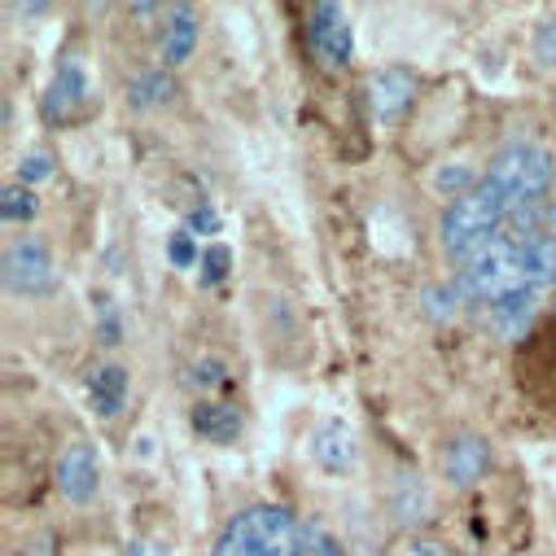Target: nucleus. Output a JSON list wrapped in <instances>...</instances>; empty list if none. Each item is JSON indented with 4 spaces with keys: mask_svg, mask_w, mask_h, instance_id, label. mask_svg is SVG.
I'll return each instance as SVG.
<instances>
[{
    "mask_svg": "<svg viewBox=\"0 0 556 556\" xmlns=\"http://www.w3.org/2000/svg\"><path fill=\"white\" fill-rule=\"evenodd\" d=\"M534 58L556 71V14H547V18L534 27Z\"/></svg>",
    "mask_w": 556,
    "mask_h": 556,
    "instance_id": "20",
    "label": "nucleus"
},
{
    "mask_svg": "<svg viewBox=\"0 0 556 556\" xmlns=\"http://www.w3.org/2000/svg\"><path fill=\"white\" fill-rule=\"evenodd\" d=\"M228 267H232V250H228V245L202 250V281H206V286H219L224 276H228Z\"/></svg>",
    "mask_w": 556,
    "mask_h": 556,
    "instance_id": "19",
    "label": "nucleus"
},
{
    "mask_svg": "<svg viewBox=\"0 0 556 556\" xmlns=\"http://www.w3.org/2000/svg\"><path fill=\"white\" fill-rule=\"evenodd\" d=\"M390 556H456V552H452V543H447V539L416 530V534H403V539L390 547Z\"/></svg>",
    "mask_w": 556,
    "mask_h": 556,
    "instance_id": "16",
    "label": "nucleus"
},
{
    "mask_svg": "<svg viewBox=\"0 0 556 556\" xmlns=\"http://www.w3.org/2000/svg\"><path fill=\"white\" fill-rule=\"evenodd\" d=\"M426 307H430V316H434V320H452V316H456V294H452V290L430 286V290H426Z\"/></svg>",
    "mask_w": 556,
    "mask_h": 556,
    "instance_id": "23",
    "label": "nucleus"
},
{
    "mask_svg": "<svg viewBox=\"0 0 556 556\" xmlns=\"http://www.w3.org/2000/svg\"><path fill=\"white\" fill-rule=\"evenodd\" d=\"M189 232H198V237H215V232H219V215H215L206 202H198V206L189 211Z\"/></svg>",
    "mask_w": 556,
    "mask_h": 556,
    "instance_id": "24",
    "label": "nucleus"
},
{
    "mask_svg": "<svg viewBox=\"0 0 556 556\" xmlns=\"http://www.w3.org/2000/svg\"><path fill=\"white\" fill-rule=\"evenodd\" d=\"M127 97L136 110H150V105H163L176 97V79L167 75V66H146L127 79Z\"/></svg>",
    "mask_w": 556,
    "mask_h": 556,
    "instance_id": "15",
    "label": "nucleus"
},
{
    "mask_svg": "<svg viewBox=\"0 0 556 556\" xmlns=\"http://www.w3.org/2000/svg\"><path fill=\"white\" fill-rule=\"evenodd\" d=\"M224 381H228L224 359L202 355V359H193V364H189V386H198V390H215V386H224Z\"/></svg>",
    "mask_w": 556,
    "mask_h": 556,
    "instance_id": "18",
    "label": "nucleus"
},
{
    "mask_svg": "<svg viewBox=\"0 0 556 556\" xmlns=\"http://www.w3.org/2000/svg\"><path fill=\"white\" fill-rule=\"evenodd\" d=\"M513 206L486 185V180H478L473 189H465L456 202H447V211H443V250L452 254V258H469L473 250H482L491 237H500L508 224H513Z\"/></svg>",
    "mask_w": 556,
    "mask_h": 556,
    "instance_id": "4",
    "label": "nucleus"
},
{
    "mask_svg": "<svg viewBox=\"0 0 556 556\" xmlns=\"http://www.w3.org/2000/svg\"><path fill=\"white\" fill-rule=\"evenodd\" d=\"M439 465H443V478L465 491V486H473L478 478H486V469H491V443H486L482 434H473V430H460V434H452V439L443 443Z\"/></svg>",
    "mask_w": 556,
    "mask_h": 556,
    "instance_id": "8",
    "label": "nucleus"
},
{
    "mask_svg": "<svg viewBox=\"0 0 556 556\" xmlns=\"http://www.w3.org/2000/svg\"><path fill=\"white\" fill-rule=\"evenodd\" d=\"M465 180H469V167H460V163H452V172H439V176H434L439 189H456V185H465Z\"/></svg>",
    "mask_w": 556,
    "mask_h": 556,
    "instance_id": "27",
    "label": "nucleus"
},
{
    "mask_svg": "<svg viewBox=\"0 0 556 556\" xmlns=\"http://www.w3.org/2000/svg\"><path fill=\"white\" fill-rule=\"evenodd\" d=\"M303 31H307L312 58H316L325 71H346V66H351L355 36H351V23H346V10H342V5H329V0H320V5H307Z\"/></svg>",
    "mask_w": 556,
    "mask_h": 556,
    "instance_id": "6",
    "label": "nucleus"
},
{
    "mask_svg": "<svg viewBox=\"0 0 556 556\" xmlns=\"http://www.w3.org/2000/svg\"><path fill=\"white\" fill-rule=\"evenodd\" d=\"M307 547H312V556H342V543L320 526H307Z\"/></svg>",
    "mask_w": 556,
    "mask_h": 556,
    "instance_id": "25",
    "label": "nucleus"
},
{
    "mask_svg": "<svg viewBox=\"0 0 556 556\" xmlns=\"http://www.w3.org/2000/svg\"><path fill=\"white\" fill-rule=\"evenodd\" d=\"M456 286L469 303L500 307L508 299H539L556 286V232L543 224V206L517 211L513 224L460 263Z\"/></svg>",
    "mask_w": 556,
    "mask_h": 556,
    "instance_id": "1",
    "label": "nucleus"
},
{
    "mask_svg": "<svg viewBox=\"0 0 556 556\" xmlns=\"http://www.w3.org/2000/svg\"><path fill=\"white\" fill-rule=\"evenodd\" d=\"M127 556H172V547L163 539H136L127 543Z\"/></svg>",
    "mask_w": 556,
    "mask_h": 556,
    "instance_id": "26",
    "label": "nucleus"
},
{
    "mask_svg": "<svg viewBox=\"0 0 556 556\" xmlns=\"http://www.w3.org/2000/svg\"><path fill=\"white\" fill-rule=\"evenodd\" d=\"M101 486V460H97V447L75 439L62 456H58V491L71 500V504H88Z\"/></svg>",
    "mask_w": 556,
    "mask_h": 556,
    "instance_id": "9",
    "label": "nucleus"
},
{
    "mask_svg": "<svg viewBox=\"0 0 556 556\" xmlns=\"http://www.w3.org/2000/svg\"><path fill=\"white\" fill-rule=\"evenodd\" d=\"M513 211H534L543 206V198L552 193L556 185V159L547 146L539 141H508L495 150V159L486 163V176H482Z\"/></svg>",
    "mask_w": 556,
    "mask_h": 556,
    "instance_id": "3",
    "label": "nucleus"
},
{
    "mask_svg": "<svg viewBox=\"0 0 556 556\" xmlns=\"http://www.w3.org/2000/svg\"><path fill=\"white\" fill-rule=\"evenodd\" d=\"M5 286L14 294H27V299H40L58 286L53 250H49L45 237H36V232L10 237V245H5Z\"/></svg>",
    "mask_w": 556,
    "mask_h": 556,
    "instance_id": "5",
    "label": "nucleus"
},
{
    "mask_svg": "<svg viewBox=\"0 0 556 556\" xmlns=\"http://www.w3.org/2000/svg\"><path fill=\"white\" fill-rule=\"evenodd\" d=\"M412 92H416V75H412L407 66H381V71H372L368 84H364L368 110H372L377 118H386V123L407 110Z\"/></svg>",
    "mask_w": 556,
    "mask_h": 556,
    "instance_id": "10",
    "label": "nucleus"
},
{
    "mask_svg": "<svg viewBox=\"0 0 556 556\" xmlns=\"http://www.w3.org/2000/svg\"><path fill=\"white\" fill-rule=\"evenodd\" d=\"M88 403L101 421H114L127 403V368L123 364H101L88 372Z\"/></svg>",
    "mask_w": 556,
    "mask_h": 556,
    "instance_id": "13",
    "label": "nucleus"
},
{
    "mask_svg": "<svg viewBox=\"0 0 556 556\" xmlns=\"http://www.w3.org/2000/svg\"><path fill=\"white\" fill-rule=\"evenodd\" d=\"M312 460L325 469V473H346L355 465V434L346 421H338V416H329V421H320L312 430Z\"/></svg>",
    "mask_w": 556,
    "mask_h": 556,
    "instance_id": "11",
    "label": "nucleus"
},
{
    "mask_svg": "<svg viewBox=\"0 0 556 556\" xmlns=\"http://www.w3.org/2000/svg\"><path fill=\"white\" fill-rule=\"evenodd\" d=\"M307 526L286 504H250L224 521L206 556H303Z\"/></svg>",
    "mask_w": 556,
    "mask_h": 556,
    "instance_id": "2",
    "label": "nucleus"
},
{
    "mask_svg": "<svg viewBox=\"0 0 556 556\" xmlns=\"http://www.w3.org/2000/svg\"><path fill=\"white\" fill-rule=\"evenodd\" d=\"M167 254H172L176 267H193V263H202V254H198V237H193V232H172Z\"/></svg>",
    "mask_w": 556,
    "mask_h": 556,
    "instance_id": "21",
    "label": "nucleus"
},
{
    "mask_svg": "<svg viewBox=\"0 0 556 556\" xmlns=\"http://www.w3.org/2000/svg\"><path fill=\"white\" fill-rule=\"evenodd\" d=\"M193 430L206 443H232L241 434V412L232 403H198L193 407Z\"/></svg>",
    "mask_w": 556,
    "mask_h": 556,
    "instance_id": "14",
    "label": "nucleus"
},
{
    "mask_svg": "<svg viewBox=\"0 0 556 556\" xmlns=\"http://www.w3.org/2000/svg\"><path fill=\"white\" fill-rule=\"evenodd\" d=\"M198 14L189 5H172L163 14V36H159V49H163V66H180L189 62V53L198 49Z\"/></svg>",
    "mask_w": 556,
    "mask_h": 556,
    "instance_id": "12",
    "label": "nucleus"
},
{
    "mask_svg": "<svg viewBox=\"0 0 556 556\" xmlns=\"http://www.w3.org/2000/svg\"><path fill=\"white\" fill-rule=\"evenodd\" d=\"M36 211H40V202L27 185H5V193H0V215H5L10 224H27Z\"/></svg>",
    "mask_w": 556,
    "mask_h": 556,
    "instance_id": "17",
    "label": "nucleus"
},
{
    "mask_svg": "<svg viewBox=\"0 0 556 556\" xmlns=\"http://www.w3.org/2000/svg\"><path fill=\"white\" fill-rule=\"evenodd\" d=\"M92 101V84H88V71L79 58H62L49 88H45V101H40V114L45 123H75Z\"/></svg>",
    "mask_w": 556,
    "mask_h": 556,
    "instance_id": "7",
    "label": "nucleus"
},
{
    "mask_svg": "<svg viewBox=\"0 0 556 556\" xmlns=\"http://www.w3.org/2000/svg\"><path fill=\"white\" fill-rule=\"evenodd\" d=\"M49 172H53V159H49V154H40V150L18 159V176H23V185H40Z\"/></svg>",
    "mask_w": 556,
    "mask_h": 556,
    "instance_id": "22",
    "label": "nucleus"
}]
</instances>
